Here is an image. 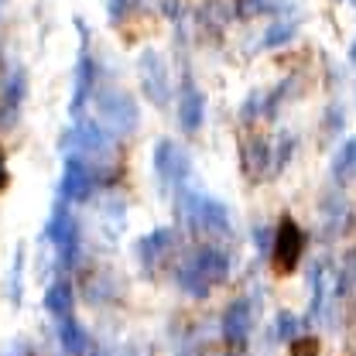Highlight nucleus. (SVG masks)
Here are the masks:
<instances>
[{"label":"nucleus","instance_id":"obj_1","mask_svg":"<svg viewBox=\"0 0 356 356\" xmlns=\"http://www.w3.org/2000/svg\"><path fill=\"white\" fill-rule=\"evenodd\" d=\"M226 274H229V257L216 250V247H199L195 254H188L181 264H178V288L185 291V295H192V298H206L216 284L226 281Z\"/></svg>","mask_w":356,"mask_h":356},{"label":"nucleus","instance_id":"obj_2","mask_svg":"<svg viewBox=\"0 0 356 356\" xmlns=\"http://www.w3.org/2000/svg\"><path fill=\"white\" fill-rule=\"evenodd\" d=\"M178 213L192 226V233L213 240V236H229V209L220 199L199 192V188H178Z\"/></svg>","mask_w":356,"mask_h":356},{"label":"nucleus","instance_id":"obj_3","mask_svg":"<svg viewBox=\"0 0 356 356\" xmlns=\"http://www.w3.org/2000/svg\"><path fill=\"white\" fill-rule=\"evenodd\" d=\"M58 147L69 151V154H79L86 161H92V158L103 161V158H110L117 151V137L103 124H96V120H79V124L65 127V134L58 137Z\"/></svg>","mask_w":356,"mask_h":356},{"label":"nucleus","instance_id":"obj_4","mask_svg":"<svg viewBox=\"0 0 356 356\" xmlns=\"http://www.w3.org/2000/svg\"><path fill=\"white\" fill-rule=\"evenodd\" d=\"M92 99H96L99 124L113 134V137H117V134L137 131V124H140V110H137V103H134L131 92H124L120 86H103V89L92 92Z\"/></svg>","mask_w":356,"mask_h":356},{"label":"nucleus","instance_id":"obj_5","mask_svg":"<svg viewBox=\"0 0 356 356\" xmlns=\"http://www.w3.org/2000/svg\"><path fill=\"white\" fill-rule=\"evenodd\" d=\"M302 254H305V233H302V226L291 220V216H284V220L277 222L274 240H270L274 270H281V274L295 270V267H298V261H302Z\"/></svg>","mask_w":356,"mask_h":356},{"label":"nucleus","instance_id":"obj_6","mask_svg":"<svg viewBox=\"0 0 356 356\" xmlns=\"http://www.w3.org/2000/svg\"><path fill=\"white\" fill-rule=\"evenodd\" d=\"M96 168L92 161L79 158V154H65V165H62V181H58V192H62V202H83L92 195V185H96Z\"/></svg>","mask_w":356,"mask_h":356},{"label":"nucleus","instance_id":"obj_7","mask_svg":"<svg viewBox=\"0 0 356 356\" xmlns=\"http://www.w3.org/2000/svg\"><path fill=\"white\" fill-rule=\"evenodd\" d=\"M154 172H158V178L165 185L185 188V181L192 175V158H188V151L178 140H158V147H154Z\"/></svg>","mask_w":356,"mask_h":356},{"label":"nucleus","instance_id":"obj_8","mask_svg":"<svg viewBox=\"0 0 356 356\" xmlns=\"http://www.w3.org/2000/svg\"><path fill=\"white\" fill-rule=\"evenodd\" d=\"M137 72H140V86L144 92L151 96V103L154 106H168L172 103V79H168V65H165V58L158 55V51H144L140 58H137Z\"/></svg>","mask_w":356,"mask_h":356},{"label":"nucleus","instance_id":"obj_9","mask_svg":"<svg viewBox=\"0 0 356 356\" xmlns=\"http://www.w3.org/2000/svg\"><path fill=\"white\" fill-rule=\"evenodd\" d=\"M254 318H257V302L254 298H233L226 312H222V339L233 346V350H240L243 343H247V336L254 332Z\"/></svg>","mask_w":356,"mask_h":356},{"label":"nucleus","instance_id":"obj_10","mask_svg":"<svg viewBox=\"0 0 356 356\" xmlns=\"http://www.w3.org/2000/svg\"><path fill=\"white\" fill-rule=\"evenodd\" d=\"M76 28H79V35H83V51H79L76 69H72V103H69V113H72V117L83 113V106L89 103V96L96 92V62H92V55H89V48H86V38H89L86 24L79 21Z\"/></svg>","mask_w":356,"mask_h":356},{"label":"nucleus","instance_id":"obj_11","mask_svg":"<svg viewBox=\"0 0 356 356\" xmlns=\"http://www.w3.org/2000/svg\"><path fill=\"white\" fill-rule=\"evenodd\" d=\"M202 120H206V96H202V89L185 76L181 89H178V127L185 134H195L202 127Z\"/></svg>","mask_w":356,"mask_h":356},{"label":"nucleus","instance_id":"obj_12","mask_svg":"<svg viewBox=\"0 0 356 356\" xmlns=\"http://www.w3.org/2000/svg\"><path fill=\"white\" fill-rule=\"evenodd\" d=\"M172 250H175V229H168V226L147 233V236L137 243V257H140L144 267H158Z\"/></svg>","mask_w":356,"mask_h":356},{"label":"nucleus","instance_id":"obj_13","mask_svg":"<svg viewBox=\"0 0 356 356\" xmlns=\"http://www.w3.org/2000/svg\"><path fill=\"white\" fill-rule=\"evenodd\" d=\"M24 92H28V79H24V72L17 69V72H10L7 86L0 92V127H10V124L17 120L21 103H24Z\"/></svg>","mask_w":356,"mask_h":356},{"label":"nucleus","instance_id":"obj_14","mask_svg":"<svg viewBox=\"0 0 356 356\" xmlns=\"http://www.w3.org/2000/svg\"><path fill=\"white\" fill-rule=\"evenodd\" d=\"M58 346L65 356H83L89 350V332L79 325V318H58Z\"/></svg>","mask_w":356,"mask_h":356},{"label":"nucleus","instance_id":"obj_15","mask_svg":"<svg viewBox=\"0 0 356 356\" xmlns=\"http://www.w3.org/2000/svg\"><path fill=\"white\" fill-rule=\"evenodd\" d=\"M44 309L51 312L55 318H69L72 315V284L65 277L51 281L48 291H44Z\"/></svg>","mask_w":356,"mask_h":356},{"label":"nucleus","instance_id":"obj_16","mask_svg":"<svg viewBox=\"0 0 356 356\" xmlns=\"http://www.w3.org/2000/svg\"><path fill=\"white\" fill-rule=\"evenodd\" d=\"M356 178V137L343 140V147L332 158V181L336 185H350Z\"/></svg>","mask_w":356,"mask_h":356},{"label":"nucleus","instance_id":"obj_17","mask_svg":"<svg viewBox=\"0 0 356 356\" xmlns=\"http://www.w3.org/2000/svg\"><path fill=\"white\" fill-rule=\"evenodd\" d=\"M295 31H298V21H291V17H277V21H270V28L264 31L261 48H277V44H288L291 38H295Z\"/></svg>","mask_w":356,"mask_h":356},{"label":"nucleus","instance_id":"obj_18","mask_svg":"<svg viewBox=\"0 0 356 356\" xmlns=\"http://www.w3.org/2000/svg\"><path fill=\"white\" fill-rule=\"evenodd\" d=\"M350 206L343 202V195H332V199H325V222H329V229L332 233H343L346 229V222H350Z\"/></svg>","mask_w":356,"mask_h":356},{"label":"nucleus","instance_id":"obj_19","mask_svg":"<svg viewBox=\"0 0 356 356\" xmlns=\"http://www.w3.org/2000/svg\"><path fill=\"white\" fill-rule=\"evenodd\" d=\"M298 325H302V322H298V315H288V312H281V315H277V336H281V339H291V343H295Z\"/></svg>","mask_w":356,"mask_h":356},{"label":"nucleus","instance_id":"obj_20","mask_svg":"<svg viewBox=\"0 0 356 356\" xmlns=\"http://www.w3.org/2000/svg\"><path fill=\"white\" fill-rule=\"evenodd\" d=\"M288 356H318V343H315L312 336H298V339L291 343Z\"/></svg>","mask_w":356,"mask_h":356},{"label":"nucleus","instance_id":"obj_21","mask_svg":"<svg viewBox=\"0 0 356 356\" xmlns=\"http://www.w3.org/2000/svg\"><path fill=\"white\" fill-rule=\"evenodd\" d=\"M343 127H346V113L339 106H329V113H325V134H339Z\"/></svg>","mask_w":356,"mask_h":356},{"label":"nucleus","instance_id":"obj_22","mask_svg":"<svg viewBox=\"0 0 356 356\" xmlns=\"http://www.w3.org/2000/svg\"><path fill=\"white\" fill-rule=\"evenodd\" d=\"M137 0H106V10H110V17L113 21H124V14L131 10Z\"/></svg>","mask_w":356,"mask_h":356},{"label":"nucleus","instance_id":"obj_23","mask_svg":"<svg viewBox=\"0 0 356 356\" xmlns=\"http://www.w3.org/2000/svg\"><path fill=\"white\" fill-rule=\"evenodd\" d=\"M233 3H236V14L240 17H250V14H257L264 7V0H233Z\"/></svg>","mask_w":356,"mask_h":356},{"label":"nucleus","instance_id":"obj_24","mask_svg":"<svg viewBox=\"0 0 356 356\" xmlns=\"http://www.w3.org/2000/svg\"><path fill=\"white\" fill-rule=\"evenodd\" d=\"M7 185V154H3V147H0V188Z\"/></svg>","mask_w":356,"mask_h":356},{"label":"nucleus","instance_id":"obj_25","mask_svg":"<svg viewBox=\"0 0 356 356\" xmlns=\"http://www.w3.org/2000/svg\"><path fill=\"white\" fill-rule=\"evenodd\" d=\"M350 62L356 65V38H353V48H350Z\"/></svg>","mask_w":356,"mask_h":356},{"label":"nucleus","instance_id":"obj_26","mask_svg":"<svg viewBox=\"0 0 356 356\" xmlns=\"http://www.w3.org/2000/svg\"><path fill=\"white\" fill-rule=\"evenodd\" d=\"M350 270H353V277H356V254L350 257Z\"/></svg>","mask_w":356,"mask_h":356},{"label":"nucleus","instance_id":"obj_27","mask_svg":"<svg viewBox=\"0 0 356 356\" xmlns=\"http://www.w3.org/2000/svg\"><path fill=\"white\" fill-rule=\"evenodd\" d=\"M3 3H7V0H0V7H3Z\"/></svg>","mask_w":356,"mask_h":356},{"label":"nucleus","instance_id":"obj_28","mask_svg":"<svg viewBox=\"0 0 356 356\" xmlns=\"http://www.w3.org/2000/svg\"><path fill=\"white\" fill-rule=\"evenodd\" d=\"M350 3H356V0H350Z\"/></svg>","mask_w":356,"mask_h":356}]
</instances>
